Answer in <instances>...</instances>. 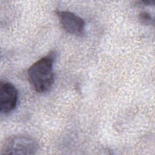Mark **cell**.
Wrapping results in <instances>:
<instances>
[{
	"mask_svg": "<svg viewBox=\"0 0 155 155\" xmlns=\"http://www.w3.org/2000/svg\"><path fill=\"white\" fill-rule=\"evenodd\" d=\"M53 54L45 56L34 64L28 69V79L32 87L38 92L48 91L54 82Z\"/></svg>",
	"mask_w": 155,
	"mask_h": 155,
	"instance_id": "cell-1",
	"label": "cell"
},
{
	"mask_svg": "<svg viewBox=\"0 0 155 155\" xmlns=\"http://www.w3.org/2000/svg\"><path fill=\"white\" fill-rule=\"evenodd\" d=\"M38 150V142L31 137L18 134L7 139L1 147V154H33Z\"/></svg>",
	"mask_w": 155,
	"mask_h": 155,
	"instance_id": "cell-2",
	"label": "cell"
},
{
	"mask_svg": "<svg viewBox=\"0 0 155 155\" xmlns=\"http://www.w3.org/2000/svg\"><path fill=\"white\" fill-rule=\"evenodd\" d=\"M18 91L11 83L1 81L0 84V111L7 114L13 111L17 105Z\"/></svg>",
	"mask_w": 155,
	"mask_h": 155,
	"instance_id": "cell-3",
	"label": "cell"
},
{
	"mask_svg": "<svg viewBox=\"0 0 155 155\" xmlns=\"http://www.w3.org/2000/svg\"><path fill=\"white\" fill-rule=\"evenodd\" d=\"M58 15L63 28L68 33L76 35L83 33L85 22L81 17L68 11L59 12Z\"/></svg>",
	"mask_w": 155,
	"mask_h": 155,
	"instance_id": "cell-4",
	"label": "cell"
},
{
	"mask_svg": "<svg viewBox=\"0 0 155 155\" xmlns=\"http://www.w3.org/2000/svg\"><path fill=\"white\" fill-rule=\"evenodd\" d=\"M139 20L143 25H150L153 24V18L151 15L147 12H142L139 15Z\"/></svg>",
	"mask_w": 155,
	"mask_h": 155,
	"instance_id": "cell-5",
	"label": "cell"
},
{
	"mask_svg": "<svg viewBox=\"0 0 155 155\" xmlns=\"http://www.w3.org/2000/svg\"><path fill=\"white\" fill-rule=\"evenodd\" d=\"M140 2L142 3L143 5H153L154 4V1H141Z\"/></svg>",
	"mask_w": 155,
	"mask_h": 155,
	"instance_id": "cell-6",
	"label": "cell"
}]
</instances>
